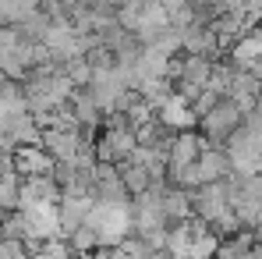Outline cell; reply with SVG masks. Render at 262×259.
I'll list each match as a JSON object with an SVG mask.
<instances>
[{
    "instance_id": "obj_1",
    "label": "cell",
    "mask_w": 262,
    "mask_h": 259,
    "mask_svg": "<svg viewBox=\"0 0 262 259\" xmlns=\"http://www.w3.org/2000/svg\"><path fill=\"white\" fill-rule=\"evenodd\" d=\"M121 181H124V188H128L131 195H142V192L149 188L152 177H149V171H145L142 164H128V167L121 171Z\"/></svg>"
}]
</instances>
